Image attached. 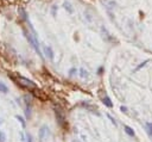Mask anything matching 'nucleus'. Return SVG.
Listing matches in <instances>:
<instances>
[{"mask_svg": "<svg viewBox=\"0 0 152 142\" xmlns=\"http://www.w3.org/2000/svg\"><path fill=\"white\" fill-rule=\"evenodd\" d=\"M102 103L105 104L107 108H113V103H112L111 98H109V97H107V96H105L102 98Z\"/></svg>", "mask_w": 152, "mask_h": 142, "instance_id": "6", "label": "nucleus"}, {"mask_svg": "<svg viewBox=\"0 0 152 142\" xmlns=\"http://www.w3.org/2000/svg\"><path fill=\"white\" fill-rule=\"evenodd\" d=\"M56 10H57V6L54 5V6H52V8H51V13H52V16H54V17L56 16Z\"/></svg>", "mask_w": 152, "mask_h": 142, "instance_id": "19", "label": "nucleus"}, {"mask_svg": "<svg viewBox=\"0 0 152 142\" xmlns=\"http://www.w3.org/2000/svg\"><path fill=\"white\" fill-rule=\"evenodd\" d=\"M0 92H3V93H7L8 92V87L4 83H0Z\"/></svg>", "mask_w": 152, "mask_h": 142, "instance_id": "12", "label": "nucleus"}, {"mask_svg": "<svg viewBox=\"0 0 152 142\" xmlns=\"http://www.w3.org/2000/svg\"><path fill=\"white\" fill-rule=\"evenodd\" d=\"M145 128H146L147 134L152 137V123H151V122H147V123L145 124Z\"/></svg>", "mask_w": 152, "mask_h": 142, "instance_id": "9", "label": "nucleus"}, {"mask_svg": "<svg viewBox=\"0 0 152 142\" xmlns=\"http://www.w3.org/2000/svg\"><path fill=\"white\" fill-rule=\"evenodd\" d=\"M19 79V85L24 86V87H27V88H36V84L33 83L32 80H30V79H27V78H24V77H18Z\"/></svg>", "mask_w": 152, "mask_h": 142, "instance_id": "3", "label": "nucleus"}, {"mask_svg": "<svg viewBox=\"0 0 152 142\" xmlns=\"http://www.w3.org/2000/svg\"><path fill=\"white\" fill-rule=\"evenodd\" d=\"M108 118H109V119H111V122H112V123H113V124H114V125H116V122H115V119H114V118H113V117H112V116H111V115H108Z\"/></svg>", "mask_w": 152, "mask_h": 142, "instance_id": "20", "label": "nucleus"}, {"mask_svg": "<svg viewBox=\"0 0 152 142\" xmlns=\"http://www.w3.org/2000/svg\"><path fill=\"white\" fill-rule=\"evenodd\" d=\"M77 72H78V70L76 69V68L72 67V68H70V69H69V75H70V77H72V75H75Z\"/></svg>", "mask_w": 152, "mask_h": 142, "instance_id": "16", "label": "nucleus"}, {"mask_svg": "<svg viewBox=\"0 0 152 142\" xmlns=\"http://www.w3.org/2000/svg\"><path fill=\"white\" fill-rule=\"evenodd\" d=\"M24 35H25V37L27 38L29 43L33 47V49L36 50V53L39 55V57H42V59H43V54H42L41 48H39L38 39H37V35H31L30 32H26V31H24Z\"/></svg>", "mask_w": 152, "mask_h": 142, "instance_id": "2", "label": "nucleus"}, {"mask_svg": "<svg viewBox=\"0 0 152 142\" xmlns=\"http://www.w3.org/2000/svg\"><path fill=\"white\" fill-rule=\"evenodd\" d=\"M18 12L20 13V17H21V18H23L24 21H26V22H27V14H26V11L24 10L23 7H19Z\"/></svg>", "mask_w": 152, "mask_h": 142, "instance_id": "8", "label": "nucleus"}, {"mask_svg": "<svg viewBox=\"0 0 152 142\" xmlns=\"http://www.w3.org/2000/svg\"><path fill=\"white\" fill-rule=\"evenodd\" d=\"M44 53L47 54V56L49 57L50 60H54V52H52L51 47H45V48H44Z\"/></svg>", "mask_w": 152, "mask_h": 142, "instance_id": "5", "label": "nucleus"}, {"mask_svg": "<svg viewBox=\"0 0 152 142\" xmlns=\"http://www.w3.org/2000/svg\"><path fill=\"white\" fill-rule=\"evenodd\" d=\"M0 123H1V119H0Z\"/></svg>", "mask_w": 152, "mask_h": 142, "instance_id": "22", "label": "nucleus"}, {"mask_svg": "<svg viewBox=\"0 0 152 142\" xmlns=\"http://www.w3.org/2000/svg\"><path fill=\"white\" fill-rule=\"evenodd\" d=\"M49 135V128L47 125H42L41 129L38 131V139H39V142H43L45 140V137Z\"/></svg>", "mask_w": 152, "mask_h": 142, "instance_id": "4", "label": "nucleus"}, {"mask_svg": "<svg viewBox=\"0 0 152 142\" xmlns=\"http://www.w3.org/2000/svg\"><path fill=\"white\" fill-rule=\"evenodd\" d=\"M26 142H33V140H32V136L30 134H26Z\"/></svg>", "mask_w": 152, "mask_h": 142, "instance_id": "17", "label": "nucleus"}, {"mask_svg": "<svg viewBox=\"0 0 152 142\" xmlns=\"http://www.w3.org/2000/svg\"><path fill=\"white\" fill-rule=\"evenodd\" d=\"M25 116L27 117V118H30V117H31V105H27V106H26Z\"/></svg>", "mask_w": 152, "mask_h": 142, "instance_id": "14", "label": "nucleus"}, {"mask_svg": "<svg viewBox=\"0 0 152 142\" xmlns=\"http://www.w3.org/2000/svg\"><path fill=\"white\" fill-rule=\"evenodd\" d=\"M120 110H121L122 112H127V108H126V106H121Z\"/></svg>", "mask_w": 152, "mask_h": 142, "instance_id": "21", "label": "nucleus"}, {"mask_svg": "<svg viewBox=\"0 0 152 142\" xmlns=\"http://www.w3.org/2000/svg\"><path fill=\"white\" fill-rule=\"evenodd\" d=\"M124 129H125V133H126V134L128 135V136H132V137H133L134 135H136V134H134V130L132 129L131 127H128V125H125Z\"/></svg>", "mask_w": 152, "mask_h": 142, "instance_id": "7", "label": "nucleus"}, {"mask_svg": "<svg viewBox=\"0 0 152 142\" xmlns=\"http://www.w3.org/2000/svg\"><path fill=\"white\" fill-rule=\"evenodd\" d=\"M54 111H55V116H56V121L57 124L62 128H67V121H65V112L61 106H54Z\"/></svg>", "mask_w": 152, "mask_h": 142, "instance_id": "1", "label": "nucleus"}, {"mask_svg": "<svg viewBox=\"0 0 152 142\" xmlns=\"http://www.w3.org/2000/svg\"><path fill=\"white\" fill-rule=\"evenodd\" d=\"M6 140V136L4 133H0V142H4Z\"/></svg>", "mask_w": 152, "mask_h": 142, "instance_id": "18", "label": "nucleus"}, {"mask_svg": "<svg viewBox=\"0 0 152 142\" xmlns=\"http://www.w3.org/2000/svg\"><path fill=\"white\" fill-rule=\"evenodd\" d=\"M16 118L18 119V121H19V122H20V123H21V125H23V128H25V127H26L25 119H24L23 117H21V116H19V115H17V116H16Z\"/></svg>", "mask_w": 152, "mask_h": 142, "instance_id": "13", "label": "nucleus"}, {"mask_svg": "<svg viewBox=\"0 0 152 142\" xmlns=\"http://www.w3.org/2000/svg\"><path fill=\"white\" fill-rule=\"evenodd\" d=\"M147 62H149V60H145L144 62H142V63H140L139 66H137V67L134 68V70H133V72H138V70H139V69H142L143 67H145V66L147 65Z\"/></svg>", "mask_w": 152, "mask_h": 142, "instance_id": "11", "label": "nucleus"}, {"mask_svg": "<svg viewBox=\"0 0 152 142\" xmlns=\"http://www.w3.org/2000/svg\"><path fill=\"white\" fill-rule=\"evenodd\" d=\"M80 77L81 78H87L88 77V72L85 69V68H81L80 69Z\"/></svg>", "mask_w": 152, "mask_h": 142, "instance_id": "15", "label": "nucleus"}, {"mask_svg": "<svg viewBox=\"0 0 152 142\" xmlns=\"http://www.w3.org/2000/svg\"><path fill=\"white\" fill-rule=\"evenodd\" d=\"M63 6H64V8H65V10L68 11V12L70 13V14H71L72 12H74V8L71 7V5H70V3H68V1H65V3L63 4Z\"/></svg>", "mask_w": 152, "mask_h": 142, "instance_id": "10", "label": "nucleus"}]
</instances>
